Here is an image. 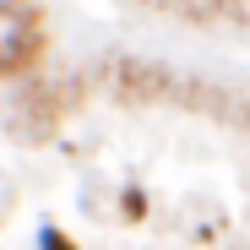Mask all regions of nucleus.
<instances>
[{
	"instance_id": "2",
	"label": "nucleus",
	"mask_w": 250,
	"mask_h": 250,
	"mask_svg": "<svg viewBox=\"0 0 250 250\" xmlns=\"http://www.w3.org/2000/svg\"><path fill=\"white\" fill-rule=\"evenodd\" d=\"M11 6H17V0H0V17H6V11H11Z\"/></svg>"
},
{
	"instance_id": "1",
	"label": "nucleus",
	"mask_w": 250,
	"mask_h": 250,
	"mask_svg": "<svg viewBox=\"0 0 250 250\" xmlns=\"http://www.w3.org/2000/svg\"><path fill=\"white\" fill-rule=\"evenodd\" d=\"M38 245H44V250H71V239H65V234H55V229L38 234Z\"/></svg>"
}]
</instances>
